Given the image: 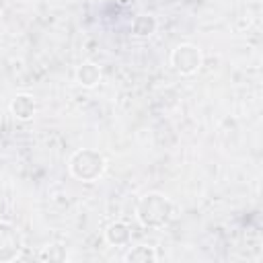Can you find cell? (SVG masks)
Returning a JSON list of instances; mask_svg holds the SVG:
<instances>
[{"label": "cell", "mask_w": 263, "mask_h": 263, "mask_svg": "<svg viewBox=\"0 0 263 263\" xmlns=\"http://www.w3.org/2000/svg\"><path fill=\"white\" fill-rule=\"evenodd\" d=\"M140 205L148 208L152 214L142 218V224H148V226H160V224H166L168 220V201L158 195V193H150V195H144V199L140 201Z\"/></svg>", "instance_id": "obj_1"}, {"label": "cell", "mask_w": 263, "mask_h": 263, "mask_svg": "<svg viewBox=\"0 0 263 263\" xmlns=\"http://www.w3.org/2000/svg\"><path fill=\"white\" fill-rule=\"evenodd\" d=\"M199 64H201V53L195 45H179L173 51V66L183 74L195 72Z\"/></svg>", "instance_id": "obj_2"}, {"label": "cell", "mask_w": 263, "mask_h": 263, "mask_svg": "<svg viewBox=\"0 0 263 263\" xmlns=\"http://www.w3.org/2000/svg\"><path fill=\"white\" fill-rule=\"evenodd\" d=\"M0 245H4L6 259H12L21 251V236L16 228L8 222H0Z\"/></svg>", "instance_id": "obj_3"}, {"label": "cell", "mask_w": 263, "mask_h": 263, "mask_svg": "<svg viewBox=\"0 0 263 263\" xmlns=\"http://www.w3.org/2000/svg\"><path fill=\"white\" fill-rule=\"evenodd\" d=\"M12 113L18 117V119H31L35 115V101L29 97V95H18L12 105H10Z\"/></svg>", "instance_id": "obj_4"}, {"label": "cell", "mask_w": 263, "mask_h": 263, "mask_svg": "<svg viewBox=\"0 0 263 263\" xmlns=\"http://www.w3.org/2000/svg\"><path fill=\"white\" fill-rule=\"evenodd\" d=\"M99 78H101V72H99L92 64H84V66L78 70V80H80V84H84V86H95V84L99 82Z\"/></svg>", "instance_id": "obj_5"}]
</instances>
